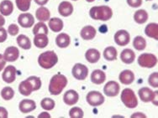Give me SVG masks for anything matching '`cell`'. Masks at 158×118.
<instances>
[{"label": "cell", "mask_w": 158, "mask_h": 118, "mask_svg": "<svg viewBox=\"0 0 158 118\" xmlns=\"http://www.w3.org/2000/svg\"><path fill=\"white\" fill-rule=\"evenodd\" d=\"M41 80L38 76H30L19 85V93L24 96H29L33 91H36L41 87Z\"/></svg>", "instance_id": "obj_1"}, {"label": "cell", "mask_w": 158, "mask_h": 118, "mask_svg": "<svg viewBox=\"0 0 158 118\" xmlns=\"http://www.w3.org/2000/svg\"><path fill=\"white\" fill-rule=\"evenodd\" d=\"M67 79L64 75L56 74L53 76L49 84V92L52 96H58L62 92L67 85Z\"/></svg>", "instance_id": "obj_2"}, {"label": "cell", "mask_w": 158, "mask_h": 118, "mask_svg": "<svg viewBox=\"0 0 158 118\" xmlns=\"http://www.w3.org/2000/svg\"><path fill=\"white\" fill-rule=\"evenodd\" d=\"M89 15L94 20L108 21L113 17V10L110 7L106 5L94 6L90 9Z\"/></svg>", "instance_id": "obj_3"}, {"label": "cell", "mask_w": 158, "mask_h": 118, "mask_svg": "<svg viewBox=\"0 0 158 118\" xmlns=\"http://www.w3.org/2000/svg\"><path fill=\"white\" fill-rule=\"evenodd\" d=\"M58 62V56L52 50L43 52L38 57L39 65L45 70H50L54 67Z\"/></svg>", "instance_id": "obj_4"}, {"label": "cell", "mask_w": 158, "mask_h": 118, "mask_svg": "<svg viewBox=\"0 0 158 118\" xmlns=\"http://www.w3.org/2000/svg\"><path fill=\"white\" fill-rule=\"evenodd\" d=\"M120 99L123 104L130 109L135 108L138 106V99L136 96L135 94L134 91L130 88H125L122 91Z\"/></svg>", "instance_id": "obj_5"}, {"label": "cell", "mask_w": 158, "mask_h": 118, "mask_svg": "<svg viewBox=\"0 0 158 118\" xmlns=\"http://www.w3.org/2000/svg\"><path fill=\"white\" fill-rule=\"evenodd\" d=\"M138 64L143 68H153L157 64V58L155 55L150 53H144L138 57Z\"/></svg>", "instance_id": "obj_6"}, {"label": "cell", "mask_w": 158, "mask_h": 118, "mask_svg": "<svg viewBox=\"0 0 158 118\" xmlns=\"http://www.w3.org/2000/svg\"><path fill=\"white\" fill-rule=\"evenodd\" d=\"M86 100L91 106L97 107V106H101L104 102L105 99L103 94H101V92L97 91H89L87 95Z\"/></svg>", "instance_id": "obj_7"}, {"label": "cell", "mask_w": 158, "mask_h": 118, "mask_svg": "<svg viewBox=\"0 0 158 118\" xmlns=\"http://www.w3.org/2000/svg\"><path fill=\"white\" fill-rule=\"evenodd\" d=\"M73 77L78 81H84L87 79L88 75V68L85 65L81 63H77L74 65L72 70Z\"/></svg>", "instance_id": "obj_8"}, {"label": "cell", "mask_w": 158, "mask_h": 118, "mask_svg": "<svg viewBox=\"0 0 158 118\" xmlns=\"http://www.w3.org/2000/svg\"><path fill=\"white\" fill-rule=\"evenodd\" d=\"M119 91H120L119 84L114 81H109L103 87V93L109 97L117 96L119 94Z\"/></svg>", "instance_id": "obj_9"}, {"label": "cell", "mask_w": 158, "mask_h": 118, "mask_svg": "<svg viewBox=\"0 0 158 118\" xmlns=\"http://www.w3.org/2000/svg\"><path fill=\"white\" fill-rule=\"evenodd\" d=\"M114 39L118 46H125L131 41V34L125 30H119L115 33Z\"/></svg>", "instance_id": "obj_10"}, {"label": "cell", "mask_w": 158, "mask_h": 118, "mask_svg": "<svg viewBox=\"0 0 158 118\" xmlns=\"http://www.w3.org/2000/svg\"><path fill=\"white\" fill-rule=\"evenodd\" d=\"M16 75H17V69L14 65H8L5 67L2 74V78L4 82L8 84H11L15 81Z\"/></svg>", "instance_id": "obj_11"}, {"label": "cell", "mask_w": 158, "mask_h": 118, "mask_svg": "<svg viewBox=\"0 0 158 118\" xmlns=\"http://www.w3.org/2000/svg\"><path fill=\"white\" fill-rule=\"evenodd\" d=\"M18 23L22 28L28 29L32 27L35 24V18L31 14L24 13L20 14L18 17Z\"/></svg>", "instance_id": "obj_12"}, {"label": "cell", "mask_w": 158, "mask_h": 118, "mask_svg": "<svg viewBox=\"0 0 158 118\" xmlns=\"http://www.w3.org/2000/svg\"><path fill=\"white\" fill-rule=\"evenodd\" d=\"M3 55L6 62H15L19 57V50L17 47L9 46L4 50Z\"/></svg>", "instance_id": "obj_13"}, {"label": "cell", "mask_w": 158, "mask_h": 118, "mask_svg": "<svg viewBox=\"0 0 158 118\" xmlns=\"http://www.w3.org/2000/svg\"><path fill=\"white\" fill-rule=\"evenodd\" d=\"M35 108H36V103L33 100H30V99H24L19 104V109L24 114L33 112L34 110H35Z\"/></svg>", "instance_id": "obj_14"}, {"label": "cell", "mask_w": 158, "mask_h": 118, "mask_svg": "<svg viewBox=\"0 0 158 118\" xmlns=\"http://www.w3.org/2000/svg\"><path fill=\"white\" fill-rule=\"evenodd\" d=\"M79 100V95L74 90L67 91L63 96V100L67 106H73L77 103Z\"/></svg>", "instance_id": "obj_15"}, {"label": "cell", "mask_w": 158, "mask_h": 118, "mask_svg": "<svg viewBox=\"0 0 158 118\" xmlns=\"http://www.w3.org/2000/svg\"><path fill=\"white\" fill-rule=\"evenodd\" d=\"M118 80L123 85H131L135 81V74L131 70H125L120 72Z\"/></svg>", "instance_id": "obj_16"}, {"label": "cell", "mask_w": 158, "mask_h": 118, "mask_svg": "<svg viewBox=\"0 0 158 118\" xmlns=\"http://www.w3.org/2000/svg\"><path fill=\"white\" fill-rule=\"evenodd\" d=\"M58 12L62 17H69L73 13V4L67 1L61 2L58 6Z\"/></svg>", "instance_id": "obj_17"}, {"label": "cell", "mask_w": 158, "mask_h": 118, "mask_svg": "<svg viewBox=\"0 0 158 118\" xmlns=\"http://www.w3.org/2000/svg\"><path fill=\"white\" fill-rule=\"evenodd\" d=\"M96 33H97V30L94 27H93L92 25H87L81 30L80 35H81V38L84 40H91L94 39Z\"/></svg>", "instance_id": "obj_18"}, {"label": "cell", "mask_w": 158, "mask_h": 118, "mask_svg": "<svg viewBox=\"0 0 158 118\" xmlns=\"http://www.w3.org/2000/svg\"><path fill=\"white\" fill-rule=\"evenodd\" d=\"M56 44L59 48L65 49L70 45L71 38L66 33H61L56 38Z\"/></svg>", "instance_id": "obj_19"}, {"label": "cell", "mask_w": 158, "mask_h": 118, "mask_svg": "<svg viewBox=\"0 0 158 118\" xmlns=\"http://www.w3.org/2000/svg\"><path fill=\"white\" fill-rule=\"evenodd\" d=\"M135 59V54L131 49H125L120 54V60L125 64H132Z\"/></svg>", "instance_id": "obj_20"}, {"label": "cell", "mask_w": 158, "mask_h": 118, "mask_svg": "<svg viewBox=\"0 0 158 118\" xmlns=\"http://www.w3.org/2000/svg\"><path fill=\"white\" fill-rule=\"evenodd\" d=\"M14 11V3L10 0H3L0 3V14L3 16H9Z\"/></svg>", "instance_id": "obj_21"}, {"label": "cell", "mask_w": 158, "mask_h": 118, "mask_svg": "<svg viewBox=\"0 0 158 118\" xmlns=\"http://www.w3.org/2000/svg\"><path fill=\"white\" fill-rule=\"evenodd\" d=\"M91 81L95 85H101L106 81V75L103 70H95L91 74Z\"/></svg>", "instance_id": "obj_22"}, {"label": "cell", "mask_w": 158, "mask_h": 118, "mask_svg": "<svg viewBox=\"0 0 158 118\" xmlns=\"http://www.w3.org/2000/svg\"><path fill=\"white\" fill-rule=\"evenodd\" d=\"M101 54L97 49H89L85 53L86 60L91 64L97 63L100 60Z\"/></svg>", "instance_id": "obj_23"}, {"label": "cell", "mask_w": 158, "mask_h": 118, "mask_svg": "<svg viewBox=\"0 0 158 118\" xmlns=\"http://www.w3.org/2000/svg\"><path fill=\"white\" fill-rule=\"evenodd\" d=\"M49 44V39L47 37V34H36L35 38H34V45L35 47L39 49H44L46 48V46L48 45Z\"/></svg>", "instance_id": "obj_24"}, {"label": "cell", "mask_w": 158, "mask_h": 118, "mask_svg": "<svg viewBox=\"0 0 158 118\" xmlns=\"http://www.w3.org/2000/svg\"><path fill=\"white\" fill-rule=\"evenodd\" d=\"M64 27L63 21L59 18H52L49 19V28L55 33H59Z\"/></svg>", "instance_id": "obj_25"}, {"label": "cell", "mask_w": 158, "mask_h": 118, "mask_svg": "<svg viewBox=\"0 0 158 118\" xmlns=\"http://www.w3.org/2000/svg\"><path fill=\"white\" fill-rule=\"evenodd\" d=\"M138 94H139V96H140V100H142L143 102L146 103L152 101V97H153L154 92H153V91H152V89H150V88L142 87L139 90Z\"/></svg>", "instance_id": "obj_26"}, {"label": "cell", "mask_w": 158, "mask_h": 118, "mask_svg": "<svg viewBox=\"0 0 158 118\" xmlns=\"http://www.w3.org/2000/svg\"><path fill=\"white\" fill-rule=\"evenodd\" d=\"M35 17L40 22H46L51 18V12L46 7H40L35 12Z\"/></svg>", "instance_id": "obj_27"}, {"label": "cell", "mask_w": 158, "mask_h": 118, "mask_svg": "<svg viewBox=\"0 0 158 118\" xmlns=\"http://www.w3.org/2000/svg\"><path fill=\"white\" fill-rule=\"evenodd\" d=\"M145 33L150 38L155 40L158 39V24L156 23H151L145 29Z\"/></svg>", "instance_id": "obj_28"}, {"label": "cell", "mask_w": 158, "mask_h": 118, "mask_svg": "<svg viewBox=\"0 0 158 118\" xmlns=\"http://www.w3.org/2000/svg\"><path fill=\"white\" fill-rule=\"evenodd\" d=\"M103 55L106 61H116L117 56H118V52H117V49L114 46H109L103 50Z\"/></svg>", "instance_id": "obj_29"}, {"label": "cell", "mask_w": 158, "mask_h": 118, "mask_svg": "<svg viewBox=\"0 0 158 118\" xmlns=\"http://www.w3.org/2000/svg\"><path fill=\"white\" fill-rule=\"evenodd\" d=\"M148 18H149L148 13L145 9H139L134 14V20L135 23L139 24H145L148 20Z\"/></svg>", "instance_id": "obj_30"}, {"label": "cell", "mask_w": 158, "mask_h": 118, "mask_svg": "<svg viewBox=\"0 0 158 118\" xmlns=\"http://www.w3.org/2000/svg\"><path fill=\"white\" fill-rule=\"evenodd\" d=\"M17 44L18 45L22 48L23 49H30L31 48V41L30 38L24 34H19L18 37H17Z\"/></svg>", "instance_id": "obj_31"}, {"label": "cell", "mask_w": 158, "mask_h": 118, "mask_svg": "<svg viewBox=\"0 0 158 118\" xmlns=\"http://www.w3.org/2000/svg\"><path fill=\"white\" fill-rule=\"evenodd\" d=\"M133 46L135 49L139 50V51L144 50L146 47V40L142 36L138 35V36L135 37L134 40H133Z\"/></svg>", "instance_id": "obj_32"}, {"label": "cell", "mask_w": 158, "mask_h": 118, "mask_svg": "<svg viewBox=\"0 0 158 118\" xmlns=\"http://www.w3.org/2000/svg\"><path fill=\"white\" fill-rule=\"evenodd\" d=\"M33 33L35 35L36 34H48V28L44 22H39L37 23L33 28Z\"/></svg>", "instance_id": "obj_33"}, {"label": "cell", "mask_w": 158, "mask_h": 118, "mask_svg": "<svg viewBox=\"0 0 158 118\" xmlns=\"http://www.w3.org/2000/svg\"><path fill=\"white\" fill-rule=\"evenodd\" d=\"M1 96L4 100H12L15 96V91L13 90V88L9 86L3 88L1 91Z\"/></svg>", "instance_id": "obj_34"}, {"label": "cell", "mask_w": 158, "mask_h": 118, "mask_svg": "<svg viewBox=\"0 0 158 118\" xmlns=\"http://www.w3.org/2000/svg\"><path fill=\"white\" fill-rule=\"evenodd\" d=\"M40 106H41L43 109L46 110V111H52V110L54 109L56 103L52 98L46 97V98L42 99V100L40 101Z\"/></svg>", "instance_id": "obj_35"}, {"label": "cell", "mask_w": 158, "mask_h": 118, "mask_svg": "<svg viewBox=\"0 0 158 118\" xmlns=\"http://www.w3.org/2000/svg\"><path fill=\"white\" fill-rule=\"evenodd\" d=\"M31 1L32 0H15L16 6L19 10L22 12H26L31 8Z\"/></svg>", "instance_id": "obj_36"}, {"label": "cell", "mask_w": 158, "mask_h": 118, "mask_svg": "<svg viewBox=\"0 0 158 118\" xmlns=\"http://www.w3.org/2000/svg\"><path fill=\"white\" fill-rule=\"evenodd\" d=\"M69 116L71 118H82L84 116V112L80 107H73L69 111Z\"/></svg>", "instance_id": "obj_37"}, {"label": "cell", "mask_w": 158, "mask_h": 118, "mask_svg": "<svg viewBox=\"0 0 158 118\" xmlns=\"http://www.w3.org/2000/svg\"><path fill=\"white\" fill-rule=\"evenodd\" d=\"M148 83L152 87H158V73L154 72L151 74L148 77Z\"/></svg>", "instance_id": "obj_38"}, {"label": "cell", "mask_w": 158, "mask_h": 118, "mask_svg": "<svg viewBox=\"0 0 158 118\" xmlns=\"http://www.w3.org/2000/svg\"><path fill=\"white\" fill-rule=\"evenodd\" d=\"M19 32V28L16 24H11L8 28V33L11 36H15Z\"/></svg>", "instance_id": "obj_39"}, {"label": "cell", "mask_w": 158, "mask_h": 118, "mask_svg": "<svg viewBox=\"0 0 158 118\" xmlns=\"http://www.w3.org/2000/svg\"><path fill=\"white\" fill-rule=\"evenodd\" d=\"M129 6L131 8H139L142 5V0H126Z\"/></svg>", "instance_id": "obj_40"}, {"label": "cell", "mask_w": 158, "mask_h": 118, "mask_svg": "<svg viewBox=\"0 0 158 118\" xmlns=\"http://www.w3.org/2000/svg\"><path fill=\"white\" fill-rule=\"evenodd\" d=\"M8 38V33L7 30L3 27H0V43H3L5 40H7Z\"/></svg>", "instance_id": "obj_41"}, {"label": "cell", "mask_w": 158, "mask_h": 118, "mask_svg": "<svg viewBox=\"0 0 158 118\" xmlns=\"http://www.w3.org/2000/svg\"><path fill=\"white\" fill-rule=\"evenodd\" d=\"M8 116H9V113L6 108L0 106V118H8Z\"/></svg>", "instance_id": "obj_42"}, {"label": "cell", "mask_w": 158, "mask_h": 118, "mask_svg": "<svg viewBox=\"0 0 158 118\" xmlns=\"http://www.w3.org/2000/svg\"><path fill=\"white\" fill-rule=\"evenodd\" d=\"M6 65V61L4 60L3 55H0V71L3 70Z\"/></svg>", "instance_id": "obj_43"}, {"label": "cell", "mask_w": 158, "mask_h": 118, "mask_svg": "<svg viewBox=\"0 0 158 118\" xmlns=\"http://www.w3.org/2000/svg\"><path fill=\"white\" fill-rule=\"evenodd\" d=\"M157 94H158L157 91H155V92H154V94H153V97H152V103H153V104H154V105L156 106H157V105H158V102H157V96L158 95Z\"/></svg>", "instance_id": "obj_44"}, {"label": "cell", "mask_w": 158, "mask_h": 118, "mask_svg": "<svg viewBox=\"0 0 158 118\" xmlns=\"http://www.w3.org/2000/svg\"><path fill=\"white\" fill-rule=\"evenodd\" d=\"M34 1L40 6H44L45 4H46L49 2V0H34Z\"/></svg>", "instance_id": "obj_45"}, {"label": "cell", "mask_w": 158, "mask_h": 118, "mask_svg": "<svg viewBox=\"0 0 158 118\" xmlns=\"http://www.w3.org/2000/svg\"><path fill=\"white\" fill-rule=\"evenodd\" d=\"M131 117H144L146 118V116L144 114V113H141V112H136V113H134L133 115H131Z\"/></svg>", "instance_id": "obj_46"}, {"label": "cell", "mask_w": 158, "mask_h": 118, "mask_svg": "<svg viewBox=\"0 0 158 118\" xmlns=\"http://www.w3.org/2000/svg\"><path fill=\"white\" fill-rule=\"evenodd\" d=\"M38 117L39 118H50L51 117V115L49 114L47 112H41L39 116H38Z\"/></svg>", "instance_id": "obj_47"}, {"label": "cell", "mask_w": 158, "mask_h": 118, "mask_svg": "<svg viewBox=\"0 0 158 118\" xmlns=\"http://www.w3.org/2000/svg\"><path fill=\"white\" fill-rule=\"evenodd\" d=\"M5 24V18H3V15L0 14V27H3Z\"/></svg>", "instance_id": "obj_48"}, {"label": "cell", "mask_w": 158, "mask_h": 118, "mask_svg": "<svg viewBox=\"0 0 158 118\" xmlns=\"http://www.w3.org/2000/svg\"><path fill=\"white\" fill-rule=\"evenodd\" d=\"M86 1H87L88 3H93V2H94L95 0H86Z\"/></svg>", "instance_id": "obj_49"}, {"label": "cell", "mask_w": 158, "mask_h": 118, "mask_svg": "<svg viewBox=\"0 0 158 118\" xmlns=\"http://www.w3.org/2000/svg\"><path fill=\"white\" fill-rule=\"evenodd\" d=\"M146 1H152V0H146Z\"/></svg>", "instance_id": "obj_50"}, {"label": "cell", "mask_w": 158, "mask_h": 118, "mask_svg": "<svg viewBox=\"0 0 158 118\" xmlns=\"http://www.w3.org/2000/svg\"><path fill=\"white\" fill-rule=\"evenodd\" d=\"M73 1H77V0H73Z\"/></svg>", "instance_id": "obj_51"}]
</instances>
